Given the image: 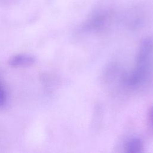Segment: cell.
Wrapping results in <instances>:
<instances>
[{"label":"cell","mask_w":153,"mask_h":153,"mask_svg":"<svg viewBox=\"0 0 153 153\" xmlns=\"http://www.w3.org/2000/svg\"><path fill=\"white\" fill-rule=\"evenodd\" d=\"M36 61L34 56L27 54H18L10 57L8 65L13 67H25L32 65Z\"/></svg>","instance_id":"1"},{"label":"cell","mask_w":153,"mask_h":153,"mask_svg":"<svg viewBox=\"0 0 153 153\" xmlns=\"http://www.w3.org/2000/svg\"><path fill=\"white\" fill-rule=\"evenodd\" d=\"M149 120L152 127H153V107L151 108L149 114Z\"/></svg>","instance_id":"4"},{"label":"cell","mask_w":153,"mask_h":153,"mask_svg":"<svg viewBox=\"0 0 153 153\" xmlns=\"http://www.w3.org/2000/svg\"><path fill=\"white\" fill-rule=\"evenodd\" d=\"M6 100V93L2 84L0 82V108L2 107Z\"/></svg>","instance_id":"3"},{"label":"cell","mask_w":153,"mask_h":153,"mask_svg":"<svg viewBox=\"0 0 153 153\" xmlns=\"http://www.w3.org/2000/svg\"><path fill=\"white\" fill-rule=\"evenodd\" d=\"M142 148V143L139 139L130 140L126 144L125 149L127 152H138L141 151Z\"/></svg>","instance_id":"2"}]
</instances>
